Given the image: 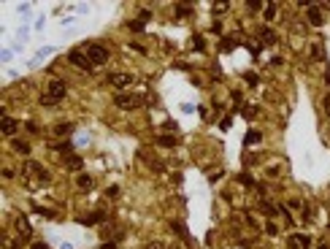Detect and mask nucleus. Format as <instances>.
Segmentation results:
<instances>
[{"instance_id": "423d86ee", "label": "nucleus", "mask_w": 330, "mask_h": 249, "mask_svg": "<svg viewBox=\"0 0 330 249\" xmlns=\"http://www.w3.org/2000/svg\"><path fill=\"white\" fill-rule=\"evenodd\" d=\"M106 220V211H92V214H84L82 220V225H87V228H92V225H98V222H103Z\"/></svg>"}, {"instance_id": "a211bd4d", "label": "nucleus", "mask_w": 330, "mask_h": 249, "mask_svg": "<svg viewBox=\"0 0 330 249\" xmlns=\"http://www.w3.org/2000/svg\"><path fill=\"white\" fill-rule=\"evenodd\" d=\"M171 230H176L179 236H184V239H187V230H184V225H182V222H171Z\"/></svg>"}, {"instance_id": "9b49d317", "label": "nucleus", "mask_w": 330, "mask_h": 249, "mask_svg": "<svg viewBox=\"0 0 330 249\" xmlns=\"http://www.w3.org/2000/svg\"><path fill=\"white\" fill-rule=\"evenodd\" d=\"M260 35H263L265 43H273V41H276V33H273L271 27H260Z\"/></svg>"}, {"instance_id": "6ab92c4d", "label": "nucleus", "mask_w": 330, "mask_h": 249, "mask_svg": "<svg viewBox=\"0 0 330 249\" xmlns=\"http://www.w3.org/2000/svg\"><path fill=\"white\" fill-rule=\"evenodd\" d=\"M265 16H276V3H265Z\"/></svg>"}, {"instance_id": "7ed1b4c3", "label": "nucleus", "mask_w": 330, "mask_h": 249, "mask_svg": "<svg viewBox=\"0 0 330 249\" xmlns=\"http://www.w3.org/2000/svg\"><path fill=\"white\" fill-rule=\"evenodd\" d=\"M114 103L119 106L122 111H133V109H138V106L144 103V95H138V92H116Z\"/></svg>"}, {"instance_id": "2eb2a0df", "label": "nucleus", "mask_w": 330, "mask_h": 249, "mask_svg": "<svg viewBox=\"0 0 330 249\" xmlns=\"http://www.w3.org/2000/svg\"><path fill=\"white\" fill-rule=\"evenodd\" d=\"M71 130H73V124H57V127H54V133H57V135H68V133H71Z\"/></svg>"}, {"instance_id": "f03ea898", "label": "nucleus", "mask_w": 330, "mask_h": 249, "mask_svg": "<svg viewBox=\"0 0 330 249\" xmlns=\"http://www.w3.org/2000/svg\"><path fill=\"white\" fill-rule=\"evenodd\" d=\"M65 95H68V84L60 82V79H54V82L49 84V95H43L41 103H43V106H54L57 101H62Z\"/></svg>"}, {"instance_id": "412c9836", "label": "nucleus", "mask_w": 330, "mask_h": 249, "mask_svg": "<svg viewBox=\"0 0 330 249\" xmlns=\"http://www.w3.org/2000/svg\"><path fill=\"white\" fill-rule=\"evenodd\" d=\"M230 49H233V41H230V38L222 41V52H230Z\"/></svg>"}, {"instance_id": "20e7f679", "label": "nucleus", "mask_w": 330, "mask_h": 249, "mask_svg": "<svg viewBox=\"0 0 330 249\" xmlns=\"http://www.w3.org/2000/svg\"><path fill=\"white\" fill-rule=\"evenodd\" d=\"M68 60H71L76 68H82V71H92V62H90V57H87L84 52H79V49H73V52L68 54Z\"/></svg>"}, {"instance_id": "6e6552de", "label": "nucleus", "mask_w": 330, "mask_h": 249, "mask_svg": "<svg viewBox=\"0 0 330 249\" xmlns=\"http://www.w3.org/2000/svg\"><path fill=\"white\" fill-rule=\"evenodd\" d=\"M309 19H311V24H314V27H320V24H322V14H320V5H309Z\"/></svg>"}, {"instance_id": "ddd939ff", "label": "nucleus", "mask_w": 330, "mask_h": 249, "mask_svg": "<svg viewBox=\"0 0 330 249\" xmlns=\"http://www.w3.org/2000/svg\"><path fill=\"white\" fill-rule=\"evenodd\" d=\"M16 228H19L24 236H30V222L24 220V217H19V220H16Z\"/></svg>"}, {"instance_id": "4be33fe9", "label": "nucleus", "mask_w": 330, "mask_h": 249, "mask_svg": "<svg viewBox=\"0 0 330 249\" xmlns=\"http://www.w3.org/2000/svg\"><path fill=\"white\" fill-rule=\"evenodd\" d=\"M241 184H246V187H252V176H249V173H244V176H241Z\"/></svg>"}, {"instance_id": "39448f33", "label": "nucleus", "mask_w": 330, "mask_h": 249, "mask_svg": "<svg viewBox=\"0 0 330 249\" xmlns=\"http://www.w3.org/2000/svg\"><path fill=\"white\" fill-rule=\"evenodd\" d=\"M109 84L116 87V90H124V87L133 84V76H130V73H111V76H109Z\"/></svg>"}, {"instance_id": "f8f14e48", "label": "nucleus", "mask_w": 330, "mask_h": 249, "mask_svg": "<svg viewBox=\"0 0 330 249\" xmlns=\"http://www.w3.org/2000/svg\"><path fill=\"white\" fill-rule=\"evenodd\" d=\"M260 138H263V135H260L257 130H249V133H246V144H249V146L260 144Z\"/></svg>"}, {"instance_id": "0eeeda50", "label": "nucleus", "mask_w": 330, "mask_h": 249, "mask_svg": "<svg viewBox=\"0 0 330 249\" xmlns=\"http://www.w3.org/2000/svg\"><path fill=\"white\" fill-rule=\"evenodd\" d=\"M0 127H3V133H5V135H14L19 124H16L14 120H11V117H3V120H0Z\"/></svg>"}, {"instance_id": "f3484780", "label": "nucleus", "mask_w": 330, "mask_h": 249, "mask_svg": "<svg viewBox=\"0 0 330 249\" xmlns=\"http://www.w3.org/2000/svg\"><path fill=\"white\" fill-rule=\"evenodd\" d=\"M127 30H133V33H141V30H144V22H141V19H133V22L127 24Z\"/></svg>"}, {"instance_id": "5701e85b", "label": "nucleus", "mask_w": 330, "mask_h": 249, "mask_svg": "<svg viewBox=\"0 0 330 249\" xmlns=\"http://www.w3.org/2000/svg\"><path fill=\"white\" fill-rule=\"evenodd\" d=\"M246 5H249V8H252V11H257V8H260V5H263V3H257V0H249V3H246Z\"/></svg>"}, {"instance_id": "393cba45", "label": "nucleus", "mask_w": 330, "mask_h": 249, "mask_svg": "<svg viewBox=\"0 0 330 249\" xmlns=\"http://www.w3.org/2000/svg\"><path fill=\"white\" fill-rule=\"evenodd\" d=\"M325 111H328V120H330V92L325 95Z\"/></svg>"}, {"instance_id": "a878e982", "label": "nucleus", "mask_w": 330, "mask_h": 249, "mask_svg": "<svg viewBox=\"0 0 330 249\" xmlns=\"http://www.w3.org/2000/svg\"><path fill=\"white\" fill-rule=\"evenodd\" d=\"M103 249H116L114 244H111V241H109V244H103Z\"/></svg>"}, {"instance_id": "aec40b11", "label": "nucleus", "mask_w": 330, "mask_h": 249, "mask_svg": "<svg viewBox=\"0 0 330 249\" xmlns=\"http://www.w3.org/2000/svg\"><path fill=\"white\" fill-rule=\"evenodd\" d=\"M227 5H230V3H214V14H222V11L227 8Z\"/></svg>"}, {"instance_id": "4468645a", "label": "nucleus", "mask_w": 330, "mask_h": 249, "mask_svg": "<svg viewBox=\"0 0 330 249\" xmlns=\"http://www.w3.org/2000/svg\"><path fill=\"white\" fill-rule=\"evenodd\" d=\"M68 168H73V171H79V168H82V157H76V154H71V157H68Z\"/></svg>"}, {"instance_id": "1a4fd4ad", "label": "nucleus", "mask_w": 330, "mask_h": 249, "mask_svg": "<svg viewBox=\"0 0 330 249\" xmlns=\"http://www.w3.org/2000/svg\"><path fill=\"white\" fill-rule=\"evenodd\" d=\"M157 144H160V146H176L179 138H176V135H168V133H165V135H157Z\"/></svg>"}, {"instance_id": "b1692460", "label": "nucleus", "mask_w": 330, "mask_h": 249, "mask_svg": "<svg viewBox=\"0 0 330 249\" xmlns=\"http://www.w3.org/2000/svg\"><path fill=\"white\" fill-rule=\"evenodd\" d=\"M30 249H49V247L43 244V241H35V244H30Z\"/></svg>"}, {"instance_id": "9d476101", "label": "nucleus", "mask_w": 330, "mask_h": 249, "mask_svg": "<svg viewBox=\"0 0 330 249\" xmlns=\"http://www.w3.org/2000/svg\"><path fill=\"white\" fill-rule=\"evenodd\" d=\"M76 184L82 187V190H92V176H87V173H82V176H76Z\"/></svg>"}, {"instance_id": "dca6fc26", "label": "nucleus", "mask_w": 330, "mask_h": 249, "mask_svg": "<svg viewBox=\"0 0 330 249\" xmlns=\"http://www.w3.org/2000/svg\"><path fill=\"white\" fill-rule=\"evenodd\" d=\"M14 149H16L19 154H30V146L24 144V141H14Z\"/></svg>"}, {"instance_id": "f257e3e1", "label": "nucleus", "mask_w": 330, "mask_h": 249, "mask_svg": "<svg viewBox=\"0 0 330 249\" xmlns=\"http://www.w3.org/2000/svg\"><path fill=\"white\" fill-rule=\"evenodd\" d=\"M82 52L90 57L92 65H103L106 60H109V49L103 46V43H98V41H92V43H84L82 46Z\"/></svg>"}]
</instances>
